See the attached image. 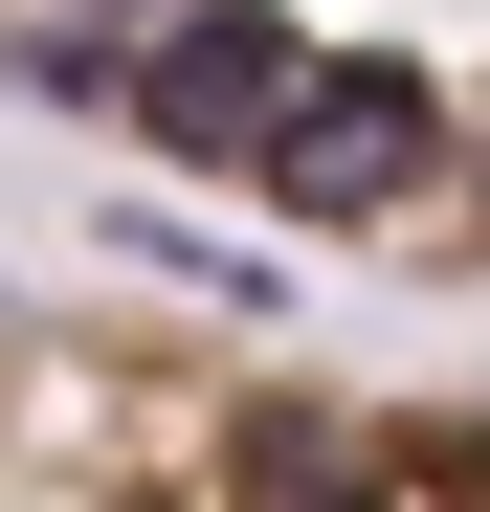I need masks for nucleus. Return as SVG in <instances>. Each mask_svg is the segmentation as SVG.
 I'll list each match as a JSON object with an SVG mask.
<instances>
[{
  "label": "nucleus",
  "instance_id": "1",
  "mask_svg": "<svg viewBox=\"0 0 490 512\" xmlns=\"http://www.w3.org/2000/svg\"><path fill=\"white\" fill-rule=\"evenodd\" d=\"M23 90L379 290H490V0H23Z\"/></svg>",
  "mask_w": 490,
  "mask_h": 512
},
{
  "label": "nucleus",
  "instance_id": "2",
  "mask_svg": "<svg viewBox=\"0 0 490 512\" xmlns=\"http://www.w3.org/2000/svg\"><path fill=\"white\" fill-rule=\"evenodd\" d=\"M23 512H490V379H357L156 290H45Z\"/></svg>",
  "mask_w": 490,
  "mask_h": 512
}]
</instances>
